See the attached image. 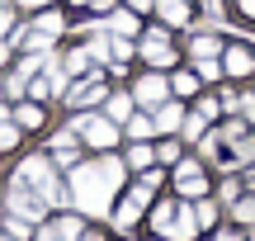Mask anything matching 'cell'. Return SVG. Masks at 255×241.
<instances>
[{"mask_svg":"<svg viewBox=\"0 0 255 241\" xmlns=\"http://www.w3.org/2000/svg\"><path fill=\"white\" fill-rule=\"evenodd\" d=\"M142 57H146V62H151V66H170V62H175V52H170V43H165L161 33H156V38H146V47H142Z\"/></svg>","mask_w":255,"mask_h":241,"instance_id":"9c48e42d","label":"cell"},{"mask_svg":"<svg viewBox=\"0 0 255 241\" xmlns=\"http://www.w3.org/2000/svg\"><path fill=\"white\" fill-rule=\"evenodd\" d=\"M128 166H151V147L132 142V151H128Z\"/></svg>","mask_w":255,"mask_h":241,"instance_id":"d6986e66","label":"cell"},{"mask_svg":"<svg viewBox=\"0 0 255 241\" xmlns=\"http://www.w3.org/2000/svg\"><path fill=\"white\" fill-rule=\"evenodd\" d=\"M14 142H19V128L9 119H0V147H14Z\"/></svg>","mask_w":255,"mask_h":241,"instance_id":"ffe728a7","label":"cell"},{"mask_svg":"<svg viewBox=\"0 0 255 241\" xmlns=\"http://www.w3.org/2000/svg\"><path fill=\"white\" fill-rule=\"evenodd\" d=\"M237 109H241V114H251V119H255V95H241V100H237Z\"/></svg>","mask_w":255,"mask_h":241,"instance_id":"f1b7e54d","label":"cell"},{"mask_svg":"<svg viewBox=\"0 0 255 241\" xmlns=\"http://www.w3.org/2000/svg\"><path fill=\"white\" fill-rule=\"evenodd\" d=\"M213 241H241V237L237 232H222V237H213Z\"/></svg>","mask_w":255,"mask_h":241,"instance_id":"d6a6232c","label":"cell"},{"mask_svg":"<svg viewBox=\"0 0 255 241\" xmlns=\"http://www.w3.org/2000/svg\"><path fill=\"white\" fill-rule=\"evenodd\" d=\"M43 241H62V237H57V232H52V227H47V232H43Z\"/></svg>","mask_w":255,"mask_h":241,"instance_id":"836d02e7","label":"cell"},{"mask_svg":"<svg viewBox=\"0 0 255 241\" xmlns=\"http://www.w3.org/2000/svg\"><path fill=\"white\" fill-rule=\"evenodd\" d=\"M213 52H218L213 38H194V57H213Z\"/></svg>","mask_w":255,"mask_h":241,"instance_id":"d4e9b609","label":"cell"},{"mask_svg":"<svg viewBox=\"0 0 255 241\" xmlns=\"http://www.w3.org/2000/svg\"><path fill=\"white\" fill-rule=\"evenodd\" d=\"M76 241H100V237H90V232H81V237H76Z\"/></svg>","mask_w":255,"mask_h":241,"instance_id":"e575fe53","label":"cell"},{"mask_svg":"<svg viewBox=\"0 0 255 241\" xmlns=\"http://www.w3.org/2000/svg\"><path fill=\"white\" fill-rule=\"evenodd\" d=\"M146 199H151V189H146V185H137L132 194L123 199V208H119V227H132V223H137V213L146 208Z\"/></svg>","mask_w":255,"mask_h":241,"instance_id":"8992f818","label":"cell"},{"mask_svg":"<svg viewBox=\"0 0 255 241\" xmlns=\"http://www.w3.org/2000/svg\"><path fill=\"white\" fill-rule=\"evenodd\" d=\"M76 137H85L90 147H114L119 128H114L109 119H100V114H81V119H76Z\"/></svg>","mask_w":255,"mask_h":241,"instance_id":"277c9868","label":"cell"},{"mask_svg":"<svg viewBox=\"0 0 255 241\" xmlns=\"http://www.w3.org/2000/svg\"><path fill=\"white\" fill-rule=\"evenodd\" d=\"M175 185H180L184 194H203V175H199V166H189V161H184V166L175 170Z\"/></svg>","mask_w":255,"mask_h":241,"instance_id":"7c38bea8","label":"cell"},{"mask_svg":"<svg viewBox=\"0 0 255 241\" xmlns=\"http://www.w3.org/2000/svg\"><path fill=\"white\" fill-rule=\"evenodd\" d=\"M194 85H199V81H194L189 71H180V76H175V95H194Z\"/></svg>","mask_w":255,"mask_h":241,"instance_id":"603a6c76","label":"cell"},{"mask_svg":"<svg viewBox=\"0 0 255 241\" xmlns=\"http://www.w3.org/2000/svg\"><path fill=\"white\" fill-rule=\"evenodd\" d=\"M85 71V47H81V52H71V57H66V76H81Z\"/></svg>","mask_w":255,"mask_h":241,"instance_id":"7402d4cb","label":"cell"},{"mask_svg":"<svg viewBox=\"0 0 255 241\" xmlns=\"http://www.w3.org/2000/svg\"><path fill=\"white\" fill-rule=\"evenodd\" d=\"M132 9H156V0H132Z\"/></svg>","mask_w":255,"mask_h":241,"instance_id":"4dcf8cb0","label":"cell"},{"mask_svg":"<svg viewBox=\"0 0 255 241\" xmlns=\"http://www.w3.org/2000/svg\"><path fill=\"white\" fill-rule=\"evenodd\" d=\"M52 232L62 237V241H76V237H81V223H76V218H62V223H57Z\"/></svg>","mask_w":255,"mask_h":241,"instance_id":"ac0fdd59","label":"cell"},{"mask_svg":"<svg viewBox=\"0 0 255 241\" xmlns=\"http://www.w3.org/2000/svg\"><path fill=\"white\" fill-rule=\"evenodd\" d=\"M123 180V161L104 156L100 166H71V204L85 213H109V199Z\"/></svg>","mask_w":255,"mask_h":241,"instance_id":"6da1fadb","label":"cell"},{"mask_svg":"<svg viewBox=\"0 0 255 241\" xmlns=\"http://www.w3.org/2000/svg\"><path fill=\"white\" fill-rule=\"evenodd\" d=\"M194 218H199V223H213V218H218V204H199V213H194Z\"/></svg>","mask_w":255,"mask_h":241,"instance_id":"83f0119b","label":"cell"},{"mask_svg":"<svg viewBox=\"0 0 255 241\" xmlns=\"http://www.w3.org/2000/svg\"><path fill=\"white\" fill-rule=\"evenodd\" d=\"M14 119L24 123V128H38V123H43V109H38V104H19V109H14Z\"/></svg>","mask_w":255,"mask_h":241,"instance_id":"9a60e30c","label":"cell"},{"mask_svg":"<svg viewBox=\"0 0 255 241\" xmlns=\"http://www.w3.org/2000/svg\"><path fill=\"white\" fill-rule=\"evenodd\" d=\"M14 180H19V185H28V189H38V194H43L47 204H57V208L71 204V194L62 189V180L52 175V166H47L43 156H28L24 166H19V175H14Z\"/></svg>","mask_w":255,"mask_h":241,"instance_id":"7a4b0ae2","label":"cell"},{"mask_svg":"<svg viewBox=\"0 0 255 241\" xmlns=\"http://www.w3.org/2000/svg\"><path fill=\"white\" fill-rule=\"evenodd\" d=\"M100 95H104L100 76H85V81H76L71 90H66V104H76V109H85V104H95Z\"/></svg>","mask_w":255,"mask_h":241,"instance_id":"5b68a950","label":"cell"},{"mask_svg":"<svg viewBox=\"0 0 255 241\" xmlns=\"http://www.w3.org/2000/svg\"><path fill=\"white\" fill-rule=\"evenodd\" d=\"M24 5H43V0H24Z\"/></svg>","mask_w":255,"mask_h":241,"instance_id":"d590c367","label":"cell"},{"mask_svg":"<svg viewBox=\"0 0 255 241\" xmlns=\"http://www.w3.org/2000/svg\"><path fill=\"white\" fill-rule=\"evenodd\" d=\"M170 232L180 237V241H194V232H199V218H194L189 208H180V204H175V223H170Z\"/></svg>","mask_w":255,"mask_h":241,"instance_id":"30bf717a","label":"cell"},{"mask_svg":"<svg viewBox=\"0 0 255 241\" xmlns=\"http://www.w3.org/2000/svg\"><path fill=\"white\" fill-rule=\"evenodd\" d=\"M165 24H189V0H156Z\"/></svg>","mask_w":255,"mask_h":241,"instance_id":"8fae6325","label":"cell"},{"mask_svg":"<svg viewBox=\"0 0 255 241\" xmlns=\"http://www.w3.org/2000/svg\"><path fill=\"white\" fill-rule=\"evenodd\" d=\"M128 132H132V142H142V137H151V132H156V123L146 119V114H132V119H128Z\"/></svg>","mask_w":255,"mask_h":241,"instance_id":"5bb4252c","label":"cell"},{"mask_svg":"<svg viewBox=\"0 0 255 241\" xmlns=\"http://www.w3.org/2000/svg\"><path fill=\"white\" fill-rule=\"evenodd\" d=\"M43 208H47V199L38 194V189H28V185H19V180H14V189H9V213L24 218V223H38Z\"/></svg>","mask_w":255,"mask_h":241,"instance_id":"3957f363","label":"cell"},{"mask_svg":"<svg viewBox=\"0 0 255 241\" xmlns=\"http://www.w3.org/2000/svg\"><path fill=\"white\" fill-rule=\"evenodd\" d=\"M0 95H5V90H0Z\"/></svg>","mask_w":255,"mask_h":241,"instance_id":"8d00e7d4","label":"cell"},{"mask_svg":"<svg viewBox=\"0 0 255 241\" xmlns=\"http://www.w3.org/2000/svg\"><path fill=\"white\" fill-rule=\"evenodd\" d=\"M109 57H114V62H128V57H132V47L119 38V43H109Z\"/></svg>","mask_w":255,"mask_h":241,"instance_id":"484cf974","label":"cell"},{"mask_svg":"<svg viewBox=\"0 0 255 241\" xmlns=\"http://www.w3.org/2000/svg\"><path fill=\"white\" fill-rule=\"evenodd\" d=\"M241 14H255V0H241Z\"/></svg>","mask_w":255,"mask_h":241,"instance_id":"1f68e13d","label":"cell"},{"mask_svg":"<svg viewBox=\"0 0 255 241\" xmlns=\"http://www.w3.org/2000/svg\"><path fill=\"white\" fill-rule=\"evenodd\" d=\"M5 33H9V14L0 9V38H5Z\"/></svg>","mask_w":255,"mask_h":241,"instance_id":"f546056e","label":"cell"},{"mask_svg":"<svg viewBox=\"0 0 255 241\" xmlns=\"http://www.w3.org/2000/svg\"><path fill=\"white\" fill-rule=\"evenodd\" d=\"M170 223H175V208H170V204L156 208V227H161V232H170Z\"/></svg>","mask_w":255,"mask_h":241,"instance_id":"cb8c5ba5","label":"cell"},{"mask_svg":"<svg viewBox=\"0 0 255 241\" xmlns=\"http://www.w3.org/2000/svg\"><path fill=\"white\" fill-rule=\"evenodd\" d=\"M251 66H255V47H227V57H222V71L246 76Z\"/></svg>","mask_w":255,"mask_h":241,"instance_id":"ba28073f","label":"cell"},{"mask_svg":"<svg viewBox=\"0 0 255 241\" xmlns=\"http://www.w3.org/2000/svg\"><path fill=\"white\" fill-rule=\"evenodd\" d=\"M109 119H132V95H114L109 100Z\"/></svg>","mask_w":255,"mask_h":241,"instance_id":"2e32d148","label":"cell"},{"mask_svg":"<svg viewBox=\"0 0 255 241\" xmlns=\"http://www.w3.org/2000/svg\"><path fill=\"white\" fill-rule=\"evenodd\" d=\"M237 218H241V223H255V199H241V204H237Z\"/></svg>","mask_w":255,"mask_h":241,"instance_id":"4316f807","label":"cell"},{"mask_svg":"<svg viewBox=\"0 0 255 241\" xmlns=\"http://www.w3.org/2000/svg\"><path fill=\"white\" fill-rule=\"evenodd\" d=\"M180 132H184V137H203V114H194V119H184V123H180Z\"/></svg>","mask_w":255,"mask_h":241,"instance_id":"44dd1931","label":"cell"},{"mask_svg":"<svg viewBox=\"0 0 255 241\" xmlns=\"http://www.w3.org/2000/svg\"><path fill=\"white\" fill-rule=\"evenodd\" d=\"M165 95H170V85H165L161 76H142V81H137V95H132V100H137V104H161Z\"/></svg>","mask_w":255,"mask_h":241,"instance_id":"52a82bcc","label":"cell"},{"mask_svg":"<svg viewBox=\"0 0 255 241\" xmlns=\"http://www.w3.org/2000/svg\"><path fill=\"white\" fill-rule=\"evenodd\" d=\"M109 28H114V33H119V38L137 33V14H114V19H109Z\"/></svg>","mask_w":255,"mask_h":241,"instance_id":"e0dca14e","label":"cell"},{"mask_svg":"<svg viewBox=\"0 0 255 241\" xmlns=\"http://www.w3.org/2000/svg\"><path fill=\"white\" fill-rule=\"evenodd\" d=\"M180 123H184V114H180V104H161V114H156V128H180Z\"/></svg>","mask_w":255,"mask_h":241,"instance_id":"4fadbf2b","label":"cell"}]
</instances>
